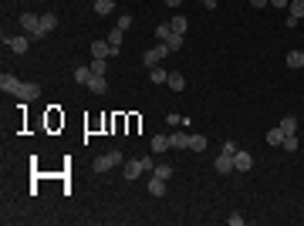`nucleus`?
<instances>
[{
    "instance_id": "obj_1",
    "label": "nucleus",
    "mask_w": 304,
    "mask_h": 226,
    "mask_svg": "<svg viewBox=\"0 0 304 226\" xmlns=\"http://www.w3.org/2000/svg\"><path fill=\"white\" fill-rule=\"evenodd\" d=\"M0 88L7 94H14V98H20V101H34L41 94V85H34V81H17V78L7 75V71L0 75Z\"/></svg>"
},
{
    "instance_id": "obj_2",
    "label": "nucleus",
    "mask_w": 304,
    "mask_h": 226,
    "mask_svg": "<svg viewBox=\"0 0 304 226\" xmlns=\"http://www.w3.org/2000/svg\"><path fill=\"white\" fill-rule=\"evenodd\" d=\"M20 27H24V34L31 41H41L44 34H41V17L38 14H20Z\"/></svg>"
},
{
    "instance_id": "obj_3",
    "label": "nucleus",
    "mask_w": 304,
    "mask_h": 226,
    "mask_svg": "<svg viewBox=\"0 0 304 226\" xmlns=\"http://www.w3.org/2000/svg\"><path fill=\"white\" fill-rule=\"evenodd\" d=\"M166 54H169V44H166V41H159L152 51H146V54H142V64H146V68H159V61H162Z\"/></svg>"
},
{
    "instance_id": "obj_4",
    "label": "nucleus",
    "mask_w": 304,
    "mask_h": 226,
    "mask_svg": "<svg viewBox=\"0 0 304 226\" xmlns=\"http://www.w3.org/2000/svg\"><path fill=\"white\" fill-rule=\"evenodd\" d=\"M118 162H125L118 149H115V152H105V155H98V159H95V172H108V169H115Z\"/></svg>"
},
{
    "instance_id": "obj_5",
    "label": "nucleus",
    "mask_w": 304,
    "mask_h": 226,
    "mask_svg": "<svg viewBox=\"0 0 304 226\" xmlns=\"http://www.w3.org/2000/svg\"><path fill=\"white\" fill-rule=\"evenodd\" d=\"M3 47H10L14 54H27V51H31V38H27V34H20V38L3 34Z\"/></svg>"
},
{
    "instance_id": "obj_6",
    "label": "nucleus",
    "mask_w": 304,
    "mask_h": 226,
    "mask_svg": "<svg viewBox=\"0 0 304 226\" xmlns=\"http://www.w3.org/2000/svg\"><path fill=\"white\" fill-rule=\"evenodd\" d=\"M304 20V0H291V7H287V27H298Z\"/></svg>"
},
{
    "instance_id": "obj_7",
    "label": "nucleus",
    "mask_w": 304,
    "mask_h": 226,
    "mask_svg": "<svg viewBox=\"0 0 304 226\" xmlns=\"http://www.w3.org/2000/svg\"><path fill=\"white\" fill-rule=\"evenodd\" d=\"M213 169L220 172V176H230V172H237V166H233V155H230V152H220V155H216V162H213Z\"/></svg>"
},
{
    "instance_id": "obj_8",
    "label": "nucleus",
    "mask_w": 304,
    "mask_h": 226,
    "mask_svg": "<svg viewBox=\"0 0 304 226\" xmlns=\"http://www.w3.org/2000/svg\"><path fill=\"white\" fill-rule=\"evenodd\" d=\"M142 172H146V162H142V159H132V162H125V169H122V176H125V179L132 182V179H139Z\"/></svg>"
},
{
    "instance_id": "obj_9",
    "label": "nucleus",
    "mask_w": 304,
    "mask_h": 226,
    "mask_svg": "<svg viewBox=\"0 0 304 226\" xmlns=\"http://www.w3.org/2000/svg\"><path fill=\"white\" fill-rule=\"evenodd\" d=\"M233 166H237V172H250V166H253V155L250 152H233Z\"/></svg>"
},
{
    "instance_id": "obj_10",
    "label": "nucleus",
    "mask_w": 304,
    "mask_h": 226,
    "mask_svg": "<svg viewBox=\"0 0 304 226\" xmlns=\"http://www.w3.org/2000/svg\"><path fill=\"white\" fill-rule=\"evenodd\" d=\"M88 91H95V94H105L108 91V81H105V75H95L92 71V78H88V85H85Z\"/></svg>"
},
{
    "instance_id": "obj_11",
    "label": "nucleus",
    "mask_w": 304,
    "mask_h": 226,
    "mask_svg": "<svg viewBox=\"0 0 304 226\" xmlns=\"http://www.w3.org/2000/svg\"><path fill=\"white\" fill-rule=\"evenodd\" d=\"M112 54H118L108 41H92V57H112Z\"/></svg>"
},
{
    "instance_id": "obj_12",
    "label": "nucleus",
    "mask_w": 304,
    "mask_h": 226,
    "mask_svg": "<svg viewBox=\"0 0 304 226\" xmlns=\"http://www.w3.org/2000/svg\"><path fill=\"white\" fill-rule=\"evenodd\" d=\"M54 27H57V17H54V14H41V34H44V38H48Z\"/></svg>"
},
{
    "instance_id": "obj_13",
    "label": "nucleus",
    "mask_w": 304,
    "mask_h": 226,
    "mask_svg": "<svg viewBox=\"0 0 304 226\" xmlns=\"http://www.w3.org/2000/svg\"><path fill=\"white\" fill-rule=\"evenodd\" d=\"M281 132L284 135H298V118H294V115H284V118H281Z\"/></svg>"
},
{
    "instance_id": "obj_14",
    "label": "nucleus",
    "mask_w": 304,
    "mask_h": 226,
    "mask_svg": "<svg viewBox=\"0 0 304 226\" xmlns=\"http://www.w3.org/2000/svg\"><path fill=\"white\" fill-rule=\"evenodd\" d=\"M152 192V196H166V179H159V176H152L149 179V186H146Z\"/></svg>"
},
{
    "instance_id": "obj_15",
    "label": "nucleus",
    "mask_w": 304,
    "mask_h": 226,
    "mask_svg": "<svg viewBox=\"0 0 304 226\" xmlns=\"http://www.w3.org/2000/svg\"><path fill=\"white\" fill-rule=\"evenodd\" d=\"M115 10V0H95V14L98 17H108Z\"/></svg>"
},
{
    "instance_id": "obj_16",
    "label": "nucleus",
    "mask_w": 304,
    "mask_h": 226,
    "mask_svg": "<svg viewBox=\"0 0 304 226\" xmlns=\"http://www.w3.org/2000/svg\"><path fill=\"white\" fill-rule=\"evenodd\" d=\"M88 78H92V64H78L75 68V81L78 85H88Z\"/></svg>"
},
{
    "instance_id": "obj_17",
    "label": "nucleus",
    "mask_w": 304,
    "mask_h": 226,
    "mask_svg": "<svg viewBox=\"0 0 304 226\" xmlns=\"http://www.w3.org/2000/svg\"><path fill=\"white\" fill-rule=\"evenodd\" d=\"M166 85H169L172 91H183V88H186V78L179 75V71H169V81H166Z\"/></svg>"
},
{
    "instance_id": "obj_18",
    "label": "nucleus",
    "mask_w": 304,
    "mask_h": 226,
    "mask_svg": "<svg viewBox=\"0 0 304 226\" xmlns=\"http://www.w3.org/2000/svg\"><path fill=\"white\" fill-rule=\"evenodd\" d=\"M149 81H152V85H166V81H169V71H162V68H149Z\"/></svg>"
},
{
    "instance_id": "obj_19",
    "label": "nucleus",
    "mask_w": 304,
    "mask_h": 226,
    "mask_svg": "<svg viewBox=\"0 0 304 226\" xmlns=\"http://www.w3.org/2000/svg\"><path fill=\"white\" fill-rule=\"evenodd\" d=\"M206 145H209L206 135H190V152H203Z\"/></svg>"
},
{
    "instance_id": "obj_20",
    "label": "nucleus",
    "mask_w": 304,
    "mask_h": 226,
    "mask_svg": "<svg viewBox=\"0 0 304 226\" xmlns=\"http://www.w3.org/2000/svg\"><path fill=\"white\" fill-rule=\"evenodd\" d=\"M264 138H267V145H281V142H284V132H281V125H274V129H270Z\"/></svg>"
},
{
    "instance_id": "obj_21",
    "label": "nucleus",
    "mask_w": 304,
    "mask_h": 226,
    "mask_svg": "<svg viewBox=\"0 0 304 226\" xmlns=\"http://www.w3.org/2000/svg\"><path fill=\"white\" fill-rule=\"evenodd\" d=\"M172 145H169V135H155L152 138V152H169Z\"/></svg>"
},
{
    "instance_id": "obj_22",
    "label": "nucleus",
    "mask_w": 304,
    "mask_h": 226,
    "mask_svg": "<svg viewBox=\"0 0 304 226\" xmlns=\"http://www.w3.org/2000/svg\"><path fill=\"white\" fill-rule=\"evenodd\" d=\"M287 68H304V51H287Z\"/></svg>"
},
{
    "instance_id": "obj_23",
    "label": "nucleus",
    "mask_w": 304,
    "mask_h": 226,
    "mask_svg": "<svg viewBox=\"0 0 304 226\" xmlns=\"http://www.w3.org/2000/svg\"><path fill=\"white\" fill-rule=\"evenodd\" d=\"M166 44H169V51H179V47L186 44V34H176V31H172L169 38H166Z\"/></svg>"
},
{
    "instance_id": "obj_24",
    "label": "nucleus",
    "mask_w": 304,
    "mask_h": 226,
    "mask_svg": "<svg viewBox=\"0 0 304 226\" xmlns=\"http://www.w3.org/2000/svg\"><path fill=\"white\" fill-rule=\"evenodd\" d=\"M169 27L176 31V34H186V31H190V20H186V17H172Z\"/></svg>"
},
{
    "instance_id": "obj_25",
    "label": "nucleus",
    "mask_w": 304,
    "mask_h": 226,
    "mask_svg": "<svg viewBox=\"0 0 304 226\" xmlns=\"http://www.w3.org/2000/svg\"><path fill=\"white\" fill-rule=\"evenodd\" d=\"M122 41H125V31H122V27H115L112 34H108V44H112L115 51H118V47H122Z\"/></svg>"
},
{
    "instance_id": "obj_26",
    "label": "nucleus",
    "mask_w": 304,
    "mask_h": 226,
    "mask_svg": "<svg viewBox=\"0 0 304 226\" xmlns=\"http://www.w3.org/2000/svg\"><path fill=\"white\" fill-rule=\"evenodd\" d=\"M172 149H190V135H169Z\"/></svg>"
},
{
    "instance_id": "obj_27",
    "label": "nucleus",
    "mask_w": 304,
    "mask_h": 226,
    "mask_svg": "<svg viewBox=\"0 0 304 226\" xmlns=\"http://www.w3.org/2000/svg\"><path fill=\"white\" fill-rule=\"evenodd\" d=\"M152 176H159V179H166V182H169V176H172V166H166V162H159V166L152 169Z\"/></svg>"
},
{
    "instance_id": "obj_28",
    "label": "nucleus",
    "mask_w": 304,
    "mask_h": 226,
    "mask_svg": "<svg viewBox=\"0 0 304 226\" xmlns=\"http://www.w3.org/2000/svg\"><path fill=\"white\" fill-rule=\"evenodd\" d=\"M105 68H108V57H92V71L95 75H105Z\"/></svg>"
},
{
    "instance_id": "obj_29",
    "label": "nucleus",
    "mask_w": 304,
    "mask_h": 226,
    "mask_svg": "<svg viewBox=\"0 0 304 226\" xmlns=\"http://www.w3.org/2000/svg\"><path fill=\"white\" fill-rule=\"evenodd\" d=\"M281 149H284V152H298V135H284Z\"/></svg>"
},
{
    "instance_id": "obj_30",
    "label": "nucleus",
    "mask_w": 304,
    "mask_h": 226,
    "mask_svg": "<svg viewBox=\"0 0 304 226\" xmlns=\"http://www.w3.org/2000/svg\"><path fill=\"white\" fill-rule=\"evenodd\" d=\"M169 34H172V27H169V24H159V27H155V38H159V41H166Z\"/></svg>"
},
{
    "instance_id": "obj_31",
    "label": "nucleus",
    "mask_w": 304,
    "mask_h": 226,
    "mask_svg": "<svg viewBox=\"0 0 304 226\" xmlns=\"http://www.w3.org/2000/svg\"><path fill=\"white\" fill-rule=\"evenodd\" d=\"M115 27H122V31H129V27H132V17H129V14H122V17H118V24H115Z\"/></svg>"
},
{
    "instance_id": "obj_32",
    "label": "nucleus",
    "mask_w": 304,
    "mask_h": 226,
    "mask_svg": "<svg viewBox=\"0 0 304 226\" xmlns=\"http://www.w3.org/2000/svg\"><path fill=\"white\" fill-rule=\"evenodd\" d=\"M270 3H274L277 10H287V7H291V0H270Z\"/></svg>"
},
{
    "instance_id": "obj_33",
    "label": "nucleus",
    "mask_w": 304,
    "mask_h": 226,
    "mask_svg": "<svg viewBox=\"0 0 304 226\" xmlns=\"http://www.w3.org/2000/svg\"><path fill=\"white\" fill-rule=\"evenodd\" d=\"M270 0H250V7H267Z\"/></svg>"
},
{
    "instance_id": "obj_34",
    "label": "nucleus",
    "mask_w": 304,
    "mask_h": 226,
    "mask_svg": "<svg viewBox=\"0 0 304 226\" xmlns=\"http://www.w3.org/2000/svg\"><path fill=\"white\" fill-rule=\"evenodd\" d=\"M200 3H203V7H209V10L216 7V0H200Z\"/></svg>"
},
{
    "instance_id": "obj_35",
    "label": "nucleus",
    "mask_w": 304,
    "mask_h": 226,
    "mask_svg": "<svg viewBox=\"0 0 304 226\" xmlns=\"http://www.w3.org/2000/svg\"><path fill=\"white\" fill-rule=\"evenodd\" d=\"M166 3H169V7H179V3H183V0H166Z\"/></svg>"
}]
</instances>
